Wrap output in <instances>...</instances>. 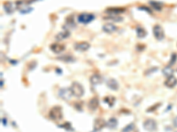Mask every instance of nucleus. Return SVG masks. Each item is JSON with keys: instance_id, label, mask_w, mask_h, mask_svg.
Instances as JSON below:
<instances>
[{"instance_id": "3", "label": "nucleus", "mask_w": 177, "mask_h": 132, "mask_svg": "<svg viewBox=\"0 0 177 132\" xmlns=\"http://www.w3.org/2000/svg\"><path fill=\"white\" fill-rule=\"evenodd\" d=\"M94 19H95L94 14L88 13V12H82V13L79 14L78 17H77L78 22L79 23H82V24H84V25L90 23Z\"/></svg>"}, {"instance_id": "18", "label": "nucleus", "mask_w": 177, "mask_h": 132, "mask_svg": "<svg viewBox=\"0 0 177 132\" xmlns=\"http://www.w3.org/2000/svg\"><path fill=\"white\" fill-rule=\"evenodd\" d=\"M173 72H174V70H173V68L170 65L166 66V67L162 70L163 75L166 76V77H167V78L170 77V76H173Z\"/></svg>"}, {"instance_id": "2", "label": "nucleus", "mask_w": 177, "mask_h": 132, "mask_svg": "<svg viewBox=\"0 0 177 132\" xmlns=\"http://www.w3.org/2000/svg\"><path fill=\"white\" fill-rule=\"evenodd\" d=\"M49 116H50L51 119H52V120H54V121L61 120L62 117H63L61 107H59V106L53 107L51 109L50 113H49Z\"/></svg>"}, {"instance_id": "20", "label": "nucleus", "mask_w": 177, "mask_h": 132, "mask_svg": "<svg viewBox=\"0 0 177 132\" xmlns=\"http://www.w3.org/2000/svg\"><path fill=\"white\" fill-rule=\"evenodd\" d=\"M117 124H118V121L115 118H113V117L112 118H110L108 120V122L106 123V126L109 129H114V128H116Z\"/></svg>"}, {"instance_id": "30", "label": "nucleus", "mask_w": 177, "mask_h": 132, "mask_svg": "<svg viewBox=\"0 0 177 132\" xmlns=\"http://www.w3.org/2000/svg\"><path fill=\"white\" fill-rule=\"evenodd\" d=\"M91 132H98V131H95V130H94L93 131H91Z\"/></svg>"}, {"instance_id": "21", "label": "nucleus", "mask_w": 177, "mask_h": 132, "mask_svg": "<svg viewBox=\"0 0 177 132\" xmlns=\"http://www.w3.org/2000/svg\"><path fill=\"white\" fill-rule=\"evenodd\" d=\"M150 4L156 11H161L162 6H163L162 3H159V2H157V1H150Z\"/></svg>"}, {"instance_id": "10", "label": "nucleus", "mask_w": 177, "mask_h": 132, "mask_svg": "<svg viewBox=\"0 0 177 132\" xmlns=\"http://www.w3.org/2000/svg\"><path fill=\"white\" fill-rule=\"evenodd\" d=\"M105 126H106V121L102 118H98L95 120V123H94V130L95 131H101Z\"/></svg>"}, {"instance_id": "24", "label": "nucleus", "mask_w": 177, "mask_h": 132, "mask_svg": "<svg viewBox=\"0 0 177 132\" xmlns=\"http://www.w3.org/2000/svg\"><path fill=\"white\" fill-rule=\"evenodd\" d=\"M105 101H106V103H107L110 107H112L113 104H114V102H115V98H113V97H112V96H109V97L105 98Z\"/></svg>"}, {"instance_id": "26", "label": "nucleus", "mask_w": 177, "mask_h": 132, "mask_svg": "<svg viewBox=\"0 0 177 132\" xmlns=\"http://www.w3.org/2000/svg\"><path fill=\"white\" fill-rule=\"evenodd\" d=\"M59 60H62V61H65V62H73L74 61V58L71 56H65V57H61L59 58Z\"/></svg>"}, {"instance_id": "7", "label": "nucleus", "mask_w": 177, "mask_h": 132, "mask_svg": "<svg viewBox=\"0 0 177 132\" xmlns=\"http://www.w3.org/2000/svg\"><path fill=\"white\" fill-rule=\"evenodd\" d=\"M90 45L89 42L87 41H80V42H77L74 44L73 48L75 50L79 51V52H83V51H86L90 49Z\"/></svg>"}, {"instance_id": "11", "label": "nucleus", "mask_w": 177, "mask_h": 132, "mask_svg": "<svg viewBox=\"0 0 177 132\" xmlns=\"http://www.w3.org/2000/svg\"><path fill=\"white\" fill-rule=\"evenodd\" d=\"M177 85V78L175 76H170L165 81V86L168 88H173Z\"/></svg>"}, {"instance_id": "13", "label": "nucleus", "mask_w": 177, "mask_h": 132, "mask_svg": "<svg viewBox=\"0 0 177 132\" xmlns=\"http://www.w3.org/2000/svg\"><path fill=\"white\" fill-rule=\"evenodd\" d=\"M106 12L112 14V15H118L120 13H122L125 12V8H120V7H111V8H107L106 11Z\"/></svg>"}, {"instance_id": "19", "label": "nucleus", "mask_w": 177, "mask_h": 132, "mask_svg": "<svg viewBox=\"0 0 177 132\" xmlns=\"http://www.w3.org/2000/svg\"><path fill=\"white\" fill-rule=\"evenodd\" d=\"M106 20H112V21H115V22H120L122 20V17L119 16V15H112V14H110L109 16H106L104 18Z\"/></svg>"}, {"instance_id": "22", "label": "nucleus", "mask_w": 177, "mask_h": 132, "mask_svg": "<svg viewBox=\"0 0 177 132\" xmlns=\"http://www.w3.org/2000/svg\"><path fill=\"white\" fill-rule=\"evenodd\" d=\"M137 35L138 38H144L147 35V32L144 28H142V27L137 28Z\"/></svg>"}, {"instance_id": "4", "label": "nucleus", "mask_w": 177, "mask_h": 132, "mask_svg": "<svg viewBox=\"0 0 177 132\" xmlns=\"http://www.w3.org/2000/svg\"><path fill=\"white\" fill-rule=\"evenodd\" d=\"M152 31H153V35H154V37H155L158 41H161V40L164 39V37H165V33H164V29H163V28H162L161 26H159V25H158V24L155 25V26L153 27Z\"/></svg>"}, {"instance_id": "9", "label": "nucleus", "mask_w": 177, "mask_h": 132, "mask_svg": "<svg viewBox=\"0 0 177 132\" xmlns=\"http://www.w3.org/2000/svg\"><path fill=\"white\" fill-rule=\"evenodd\" d=\"M102 28H103V31H104L105 33H114V32H116L117 29H118V28H117L114 24H112V23H111V22L106 23V24L103 26Z\"/></svg>"}, {"instance_id": "8", "label": "nucleus", "mask_w": 177, "mask_h": 132, "mask_svg": "<svg viewBox=\"0 0 177 132\" xmlns=\"http://www.w3.org/2000/svg\"><path fill=\"white\" fill-rule=\"evenodd\" d=\"M50 49L55 54H59V53H61L65 50L66 46L64 44H61V43H52L50 46Z\"/></svg>"}, {"instance_id": "12", "label": "nucleus", "mask_w": 177, "mask_h": 132, "mask_svg": "<svg viewBox=\"0 0 177 132\" xmlns=\"http://www.w3.org/2000/svg\"><path fill=\"white\" fill-rule=\"evenodd\" d=\"M69 36H70V32H69V30L66 29V30H64V31L59 32L58 34H56L55 39H56V41H63V40L68 39Z\"/></svg>"}, {"instance_id": "29", "label": "nucleus", "mask_w": 177, "mask_h": 132, "mask_svg": "<svg viewBox=\"0 0 177 132\" xmlns=\"http://www.w3.org/2000/svg\"><path fill=\"white\" fill-rule=\"evenodd\" d=\"M174 125H175L176 127H177V117H176L175 120H174Z\"/></svg>"}, {"instance_id": "1", "label": "nucleus", "mask_w": 177, "mask_h": 132, "mask_svg": "<svg viewBox=\"0 0 177 132\" xmlns=\"http://www.w3.org/2000/svg\"><path fill=\"white\" fill-rule=\"evenodd\" d=\"M70 89L72 91L73 96H75L77 98H80V97H82L84 94V88L78 82H73L72 84V86H71Z\"/></svg>"}, {"instance_id": "15", "label": "nucleus", "mask_w": 177, "mask_h": 132, "mask_svg": "<svg viewBox=\"0 0 177 132\" xmlns=\"http://www.w3.org/2000/svg\"><path fill=\"white\" fill-rule=\"evenodd\" d=\"M106 84H107V86H108L110 89L113 90V91H117V90L119 89V84H118L117 81H116L115 79H113V78L108 79Z\"/></svg>"}, {"instance_id": "14", "label": "nucleus", "mask_w": 177, "mask_h": 132, "mask_svg": "<svg viewBox=\"0 0 177 132\" xmlns=\"http://www.w3.org/2000/svg\"><path fill=\"white\" fill-rule=\"evenodd\" d=\"M102 80H103L102 79V77L99 74H94L90 78V83L93 86H98V85L101 84L102 83Z\"/></svg>"}, {"instance_id": "6", "label": "nucleus", "mask_w": 177, "mask_h": 132, "mask_svg": "<svg viewBox=\"0 0 177 132\" xmlns=\"http://www.w3.org/2000/svg\"><path fill=\"white\" fill-rule=\"evenodd\" d=\"M59 96L65 100H69L73 96V94L70 88H61L59 91Z\"/></svg>"}, {"instance_id": "25", "label": "nucleus", "mask_w": 177, "mask_h": 132, "mask_svg": "<svg viewBox=\"0 0 177 132\" xmlns=\"http://www.w3.org/2000/svg\"><path fill=\"white\" fill-rule=\"evenodd\" d=\"M32 10H33V9H32L31 7L25 6V5H23V7L20 8V12H21V13H29V12H30Z\"/></svg>"}, {"instance_id": "16", "label": "nucleus", "mask_w": 177, "mask_h": 132, "mask_svg": "<svg viewBox=\"0 0 177 132\" xmlns=\"http://www.w3.org/2000/svg\"><path fill=\"white\" fill-rule=\"evenodd\" d=\"M99 106V101L97 97H93L92 99H90L89 101V107L91 109V110H96Z\"/></svg>"}, {"instance_id": "27", "label": "nucleus", "mask_w": 177, "mask_h": 132, "mask_svg": "<svg viewBox=\"0 0 177 132\" xmlns=\"http://www.w3.org/2000/svg\"><path fill=\"white\" fill-rule=\"evenodd\" d=\"M134 127H135L134 123H130V124L127 125V126L122 130V131L121 132H130L132 130H133V129H134Z\"/></svg>"}, {"instance_id": "17", "label": "nucleus", "mask_w": 177, "mask_h": 132, "mask_svg": "<svg viewBox=\"0 0 177 132\" xmlns=\"http://www.w3.org/2000/svg\"><path fill=\"white\" fill-rule=\"evenodd\" d=\"M4 9L7 13H12L14 12V7L12 5V4L11 2H5L4 4Z\"/></svg>"}, {"instance_id": "5", "label": "nucleus", "mask_w": 177, "mask_h": 132, "mask_svg": "<svg viewBox=\"0 0 177 132\" xmlns=\"http://www.w3.org/2000/svg\"><path fill=\"white\" fill-rule=\"evenodd\" d=\"M143 127L148 131H155L157 130V123L153 119H146L143 123Z\"/></svg>"}, {"instance_id": "28", "label": "nucleus", "mask_w": 177, "mask_h": 132, "mask_svg": "<svg viewBox=\"0 0 177 132\" xmlns=\"http://www.w3.org/2000/svg\"><path fill=\"white\" fill-rule=\"evenodd\" d=\"M176 58H177V55L176 53L172 54V57H171V60H170V63H169V65H173L176 62Z\"/></svg>"}, {"instance_id": "23", "label": "nucleus", "mask_w": 177, "mask_h": 132, "mask_svg": "<svg viewBox=\"0 0 177 132\" xmlns=\"http://www.w3.org/2000/svg\"><path fill=\"white\" fill-rule=\"evenodd\" d=\"M64 27L67 28V29L68 30L69 28H73L75 27V23H74V21L73 20L72 18H69V19L67 20V23H66V25Z\"/></svg>"}]
</instances>
